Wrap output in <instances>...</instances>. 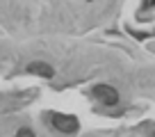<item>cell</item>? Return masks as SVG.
<instances>
[{
    "instance_id": "obj_1",
    "label": "cell",
    "mask_w": 155,
    "mask_h": 137,
    "mask_svg": "<svg viewBox=\"0 0 155 137\" xmlns=\"http://www.w3.org/2000/svg\"><path fill=\"white\" fill-rule=\"evenodd\" d=\"M53 126L57 128L59 132L73 135V132L80 128V123H78V119L71 117V114H53Z\"/></svg>"
},
{
    "instance_id": "obj_2",
    "label": "cell",
    "mask_w": 155,
    "mask_h": 137,
    "mask_svg": "<svg viewBox=\"0 0 155 137\" xmlns=\"http://www.w3.org/2000/svg\"><path fill=\"white\" fill-rule=\"evenodd\" d=\"M94 94H96V98L101 103H105V105H116V103H119V92H116L114 87H110V85H96V87H94Z\"/></svg>"
},
{
    "instance_id": "obj_3",
    "label": "cell",
    "mask_w": 155,
    "mask_h": 137,
    "mask_svg": "<svg viewBox=\"0 0 155 137\" xmlns=\"http://www.w3.org/2000/svg\"><path fill=\"white\" fill-rule=\"evenodd\" d=\"M28 73H37V75H41V78H53L55 71H53V66L46 64V62H32V64H28Z\"/></svg>"
},
{
    "instance_id": "obj_4",
    "label": "cell",
    "mask_w": 155,
    "mask_h": 137,
    "mask_svg": "<svg viewBox=\"0 0 155 137\" xmlns=\"http://www.w3.org/2000/svg\"><path fill=\"white\" fill-rule=\"evenodd\" d=\"M16 137H34V132L30 130V128H21V130L16 132Z\"/></svg>"
},
{
    "instance_id": "obj_5",
    "label": "cell",
    "mask_w": 155,
    "mask_h": 137,
    "mask_svg": "<svg viewBox=\"0 0 155 137\" xmlns=\"http://www.w3.org/2000/svg\"><path fill=\"white\" fill-rule=\"evenodd\" d=\"M150 7H155V0H144V9H150Z\"/></svg>"
},
{
    "instance_id": "obj_6",
    "label": "cell",
    "mask_w": 155,
    "mask_h": 137,
    "mask_svg": "<svg viewBox=\"0 0 155 137\" xmlns=\"http://www.w3.org/2000/svg\"><path fill=\"white\" fill-rule=\"evenodd\" d=\"M150 137H155V130H153V132H150Z\"/></svg>"
}]
</instances>
